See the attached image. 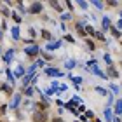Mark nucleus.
I'll use <instances>...</instances> for the list:
<instances>
[{"label": "nucleus", "instance_id": "nucleus-29", "mask_svg": "<svg viewBox=\"0 0 122 122\" xmlns=\"http://www.w3.org/2000/svg\"><path fill=\"white\" fill-rule=\"evenodd\" d=\"M23 73H25V71H23V68H21V66H18V71H16V75H18V77H21Z\"/></svg>", "mask_w": 122, "mask_h": 122}, {"label": "nucleus", "instance_id": "nucleus-3", "mask_svg": "<svg viewBox=\"0 0 122 122\" xmlns=\"http://www.w3.org/2000/svg\"><path fill=\"white\" fill-rule=\"evenodd\" d=\"M19 101H21V96H19V94H12V101L9 103V108H10V110L16 108V107L19 105Z\"/></svg>", "mask_w": 122, "mask_h": 122}, {"label": "nucleus", "instance_id": "nucleus-17", "mask_svg": "<svg viewBox=\"0 0 122 122\" xmlns=\"http://www.w3.org/2000/svg\"><path fill=\"white\" fill-rule=\"evenodd\" d=\"M31 75H33V73H26V75H25V79H23V87L28 86V80L31 79Z\"/></svg>", "mask_w": 122, "mask_h": 122}, {"label": "nucleus", "instance_id": "nucleus-40", "mask_svg": "<svg viewBox=\"0 0 122 122\" xmlns=\"http://www.w3.org/2000/svg\"><path fill=\"white\" fill-rule=\"evenodd\" d=\"M94 122H101V120H94Z\"/></svg>", "mask_w": 122, "mask_h": 122}, {"label": "nucleus", "instance_id": "nucleus-32", "mask_svg": "<svg viewBox=\"0 0 122 122\" xmlns=\"http://www.w3.org/2000/svg\"><path fill=\"white\" fill-rule=\"evenodd\" d=\"M65 40H68V42H71V44L75 42V40H73V37H70V35H66V37H65Z\"/></svg>", "mask_w": 122, "mask_h": 122}, {"label": "nucleus", "instance_id": "nucleus-21", "mask_svg": "<svg viewBox=\"0 0 122 122\" xmlns=\"http://www.w3.org/2000/svg\"><path fill=\"white\" fill-rule=\"evenodd\" d=\"M42 35H44V38H47V40H51V38H52V35H51L49 31H46V30L42 31Z\"/></svg>", "mask_w": 122, "mask_h": 122}, {"label": "nucleus", "instance_id": "nucleus-4", "mask_svg": "<svg viewBox=\"0 0 122 122\" xmlns=\"http://www.w3.org/2000/svg\"><path fill=\"white\" fill-rule=\"evenodd\" d=\"M46 73L49 77H61V75H63V71H59L56 68H46Z\"/></svg>", "mask_w": 122, "mask_h": 122}, {"label": "nucleus", "instance_id": "nucleus-36", "mask_svg": "<svg viewBox=\"0 0 122 122\" xmlns=\"http://www.w3.org/2000/svg\"><path fill=\"white\" fill-rule=\"evenodd\" d=\"M5 110H7V107H5V105H4V107H0V113H5Z\"/></svg>", "mask_w": 122, "mask_h": 122}, {"label": "nucleus", "instance_id": "nucleus-15", "mask_svg": "<svg viewBox=\"0 0 122 122\" xmlns=\"http://www.w3.org/2000/svg\"><path fill=\"white\" fill-rule=\"evenodd\" d=\"M5 75H7V79H9V82H12V84H14V75H12V71H10L9 68L5 70Z\"/></svg>", "mask_w": 122, "mask_h": 122}, {"label": "nucleus", "instance_id": "nucleus-1", "mask_svg": "<svg viewBox=\"0 0 122 122\" xmlns=\"http://www.w3.org/2000/svg\"><path fill=\"white\" fill-rule=\"evenodd\" d=\"M33 122H47V113L46 112H35L33 113Z\"/></svg>", "mask_w": 122, "mask_h": 122}, {"label": "nucleus", "instance_id": "nucleus-14", "mask_svg": "<svg viewBox=\"0 0 122 122\" xmlns=\"http://www.w3.org/2000/svg\"><path fill=\"white\" fill-rule=\"evenodd\" d=\"M105 119H107V120H112V119H113L112 110H110V108H107V110H105Z\"/></svg>", "mask_w": 122, "mask_h": 122}, {"label": "nucleus", "instance_id": "nucleus-12", "mask_svg": "<svg viewBox=\"0 0 122 122\" xmlns=\"http://www.w3.org/2000/svg\"><path fill=\"white\" fill-rule=\"evenodd\" d=\"M51 7H52V9H56V10H58V12H63V9H61V5H59L58 2H54V0H52V2H51Z\"/></svg>", "mask_w": 122, "mask_h": 122}, {"label": "nucleus", "instance_id": "nucleus-41", "mask_svg": "<svg viewBox=\"0 0 122 122\" xmlns=\"http://www.w3.org/2000/svg\"><path fill=\"white\" fill-rule=\"evenodd\" d=\"M77 122H79V120H77Z\"/></svg>", "mask_w": 122, "mask_h": 122}, {"label": "nucleus", "instance_id": "nucleus-18", "mask_svg": "<svg viewBox=\"0 0 122 122\" xmlns=\"http://www.w3.org/2000/svg\"><path fill=\"white\" fill-rule=\"evenodd\" d=\"M115 112H117V113H122V101H117V103H115Z\"/></svg>", "mask_w": 122, "mask_h": 122}, {"label": "nucleus", "instance_id": "nucleus-33", "mask_svg": "<svg viewBox=\"0 0 122 122\" xmlns=\"http://www.w3.org/2000/svg\"><path fill=\"white\" fill-rule=\"evenodd\" d=\"M79 5H80L82 9H87V2H79Z\"/></svg>", "mask_w": 122, "mask_h": 122}, {"label": "nucleus", "instance_id": "nucleus-20", "mask_svg": "<svg viewBox=\"0 0 122 122\" xmlns=\"http://www.w3.org/2000/svg\"><path fill=\"white\" fill-rule=\"evenodd\" d=\"M82 26H84V25H77V31H79V35H86V31H84Z\"/></svg>", "mask_w": 122, "mask_h": 122}, {"label": "nucleus", "instance_id": "nucleus-27", "mask_svg": "<svg viewBox=\"0 0 122 122\" xmlns=\"http://www.w3.org/2000/svg\"><path fill=\"white\" fill-rule=\"evenodd\" d=\"M70 18H71L70 14H61V19H63V21H68Z\"/></svg>", "mask_w": 122, "mask_h": 122}, {"label": "nucleus", "instance_id": "nucleus-26", "mask_svg": "<svg viewBox=\"0 0 122 122\" xmlns=\"http://www.w3.org/2000/svg\"><path fill=\"white\" fill-rule=\"evenodd\" d=\"M25 94H26V96H31V94H33V89H31V87H26Z\"/></svg>", "mask_w": 122, "mask_h": 122}, {"label": "nucleus", "instance_id": "nucleus-9", "mask_svg": "<svg viewBox=\"0 0 122 122\" xmlns=\"http://www.w3.org/2000/svg\"><path fill=\"white\" fill-rule=\"evenodd\" d=\"M107 71H108V75H110V77H119V71L115 70L113 66H108V70H107Z\"/></svg>", "mask_w": 122, "mask_h": 122}, {"label": "nucleus", "instance_id": "nucleus-5", "mask_svg": "<svg viewBox=\"0 0 122 122\" xmlns=\"http://www.w3.org/2000/svg\"><path fill=\"white\" fill-rule=\"evenodd\" d=\"M25 52L28 54V56H37V54H38V47L37 46H30V47L25 49Z\"/></svg>", "mask_w": 122, "mask_h": 122}, {"label": "nucleus", "instance_id": "nucleus-31", "mask_svg": "<svg viewBox=\"0 0 122 122\" xmlns=\"http://www.w3.org/2000/svg\"><path fill=\"white\" fill-rule=\"evenodd\" d=\"M94 35H96V37L99 38V40H103V42H105V37H103V33H94Z\"/></svg>", "mask_w": 122, "mask_h": 122}, {"label": "nucleus", "instance_id": "nucleus-22", "mask_svg": "<svg viewBox=\"0 0 122 122\" xmlns=\"http://www.w3.org/2000/svg\"><path fill=\"white\" fill-rule=\"evenodd\" d=\"M71 80L75 82V86H77V87H79V86H80V82H82V79H80V77H73Z\"/></svg>", "mask_w": 122, "mask_h": 122}, {"label": "nucleus", "instance_id": "nucleus-11", "mask_svg": "<svg viewBox=\"0 0 122 122\" xmlns=\"http://www.w3.org/2000/svg\"><path fill=\"white\" fill-rule=\"evenodd\" d=\"M12 37H14V40H19V28H18V26L12 28Z\"/></svg>", "mask_w": 122, "mask_h": 122}, {"label": "nucleus", "instance_id": "nucleus-23", "mask_svg": "<svg viewBox=\"0 0 122 122\" xmlns=\"http://www.w3.org/2000/svg\"><path fill=\"white\" fill-rule=\"evenodd\" d=\"M73 66H75V61H71V59H70V61H66V68H68V70H70V68H73Z\"/></svg>", "mask_w": 122, "mask_h": 122}, {"label": "nucleus", "instance_id": "nucleus-39", "mask_svg": "<svg viewBox=\"0 0 122 122\" xmlns=\"http://www.w3.org/2000/svg\"><path fill=\"white\" fill-rule=\"evenodd\" d=\"M120 18H122V10H120Z\"/></svg>", "mask_w": 122, "mask_h": 122}, {"label": "nucleus", "instance_id": "nucleus-6", "mask_svg": "<svg viewBox=\"0 0 122 122\" xmlns=\"http://www.w3.org/2000/svg\"><path fill=\"white\" fill-rule=\"evenodd\" d=\"M12 58H14V51H12V49H9V51L4 54V61H5V63H9V61H12Z\"/></svg>", "mask_w": 122, "mask_h": 122}, {"label": "nucleus", "instance_id": "nucleus-13", "mask_svg": "<svg viewBox=\"0 0 122 122\" xmlns=\"http://www.w3.org/2000/svg\"><path fill=\"white\" fill-rule=\"evenodd\" d=\"M2 91H4V92H7V94H12V86L4 84V86H2Z\"/></svg>", "mask_w": 122, "mask_h": 122}, {"label": "nucleus", "instance_id": "nucleus-2", "mask_svg": "<svg viewBox=\"0 0 122 122\" xmlns=\"http://www.w3.org/2000/svg\"><path fill=\"white\" fill-rule=\"evenodd\" d=\"M28 12H30V14H38V12H42V4H40V2H33Z\"/></svg>", "mask_w": 122, "mask_h": 122}, {"label": "nucleus", "instance_id": "nucleus-38", "mask_svg": "<svg viewBox=\"0 0 122 122\" xmlns=\"http://www.w3.org/2000/svg\"><path fill=\"white\" fill-rule=\"evenodd\" d=\"M117 26H119V28H122V19H119V23H117ZM117 28V30H119Z\"/></svg>", "mask_w": 122, "mask_h": 122}, {"label": "nucleus", "instance_id": "nucleus-10", "mask_svg": "<svg viewBox=\"0 0 122 122\" xmlns=\"http://www.w3.org/2000/svg\"><path fill=\"white\" fill-rule=\"evenodd\" d=\"M0 10H2V14H4V16H10V10L5 7V4H2V2H0Z\"/></svg>", "mask_w": 122, "mask_h": 122}, {"label": "nucleus", "instance_id": "nucleus-8", "mask_svg": "<svg viewBox=\"0 0 122 122\" xmlns=\"http://www.w3.org/2000/svg\"><path fill=\"white\" fill-rule=\"evenodd\" d=\"M61 46V42L58 40V42H52V44H47V51H54V49H58Z\"/></svg>", "mask_w": 122, "mask_h": 122}, {"label": "nucleus", "instance_id": "nucleus-19", "mask_svg": "<svg viewBox=\"0 0 122 122\" xmlns=\"http://www.w3.org/2000/svg\"><path fill=\"white\" fill-rule=\"evenodd\" d=\"M108 28H110V19L105 18V19H103V30H108Z\"/></svg>", "mask_w": 122, "mask_h": 122}, {"label": "nucleus", "instance_id": "nucleus-7", "mask_svg": "<svg viewBox=\"0 0 122 122\" xmlns=\"http://www.w3.org/2000/svg\"><path fill=\"white\" fill-rule=\"evenodd\" d=\"M91 70H92V73H96L98 77H101V79H107V75H105V73H103V71L98 68L96 65H92V68H91Z\"/></svg>", "mask_w": 122, "mask_h": 122}, {"label": "nucleus", "instance_id": "nucleus-37", "mask_svg": "<svg viewBox=\"0 0 122 122\" xmlns=\"http://www.w3.org/2000/svg\"><path fill=\"white\" fill-rule=\"evenodd\" d=\"M52 122H65V120H63V119H59V117H56V119H54Z\"/></svg>", "mask_w": 122, "mask_h": 122}, {"label": "nucleus", "instance_id": "nucleus-35", "mask_svg": "<svg viewBox=\"0 0 122 122\" xmlns=\"http://www.w3.org/2000/svg\"><path fill=\"white\" fill-rule=\"evenodd\" d=\"M94 5H96L98 9H101V7H103V4H101V2H94Z\"/></svg>", "mask_w": 122, "mask_h": 122}, {"label": "nucleus", "instance_id": "nucleus-25", "mask_svg": "<svg viewBox=\"0 0 122 122\" xmlns=\"http://www.w3.org/2000/svg\"><path fill=\"white\" fill-rule=\"evenodd\" d=\"M96 91H98L99 94H103V96H108V92L105 91V89H101V87H96Z\"/></svg>", "mask_w": 122, "mask_h": 122}, {"label": "nucleus", "instance_id": "nucleus-30", "mask_svg": "<svg viewBox=\"0 0 122 122\" xmlns=\"http://www.w3.org/2000/svg\"><path fill=\"white\" fill-rule=\"evenodd\" d=\"M110 89H112V91H113L115 94H117V92H119V87H117V86H113V84H112V86H110Z\"/></svg>", "mask_w": 122, "mask_h": 122}, {"label": "nucleus", "instance_id": "nucleus-28", "mask_svg": "<svg viewBox=\"0 0 122 122\" xmlns=\"http://www.w3.org/2000/svg\"><path fill=\"white\" fill-rule=\"evenodd\" d=\"M12 18H14V21H16V23H21V16H18V14H12Z\"/></svg>", "mask_w": 122, "mask_h": 122}, {"label": "nucleus", "instance_id": "nucleus-34", "mask_svg": "<svg viewBox=\"0 0 122 122\" xmlns=\"http://www.w3.org/2000/svg\"><path fill=\"white\" fill-rule=\"evenodd\" d=\"M105 61H107V63L110 65V63H112V59H110V56H108V54H105Z\"/></svg>", "mask_w": 122, "mask_h": 122}, {"label": "nucleus", "instance_id": "nucleus-24", "mask_svg": "<svg viewBox=\"0 0 122 122\" xmlns=\"http://www.w3.org/2000/svg\"><path fill=\"white\" fill-rule=\"evenodd\" d=\"M84 31H86V33H89V35H94V30L91 28V26H86V28H84Z\"/></svg>", "mask_w": 122, "mask_h": 122}, {"label": "nucleus", "instance_id": "nucleus-16", "mask_svg": "<svg viewBox=\"0 0 122 122\" xmlns=\"http://www.w3.org/2000/svg\"><path fill=\"white\" fill-rule=\"evenodd\" d=\"M110 31H112V35H113L115 38H119V37H120V31H119L117 28H113V26H110Z\"/></svg>", "mask_w": 122, "mask_h": 122}]
</instances>
